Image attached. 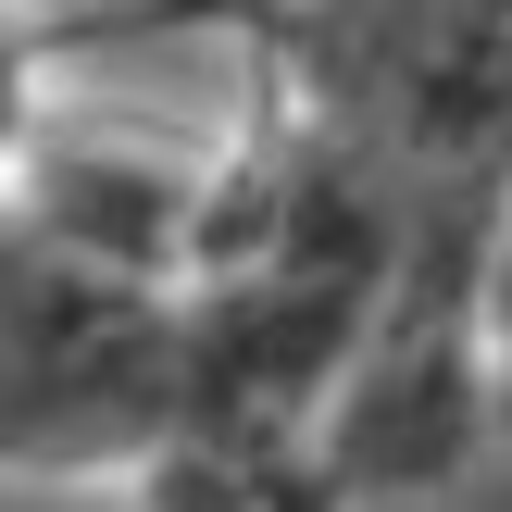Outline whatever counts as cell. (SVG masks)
I'll return each instance as SVG.
<instances>
[{
    "mask_svg": "<svg viewBox=\"0 0 512 512\" xmlns=\"http://www.w3.org/2000/svg\"><path fill=\"white\" fill-rule=\"evenodd\" d=\"M238 50L263 113H288L388 238V325L325 425V512L425 500L500 450L475 288L512 225V0H275Z\"/></svg>",
    "mask_w": 512,
    "mask_h": 512,
    "instance_id": "1",
    "label": "cell"
},
{
    "mask_svg": "<svg viewBox=\"0 0 512 512\" xmlns=\"http://www.w3.org/2000/svg\"><path fill=\"white\" fill-rule=\"evenodd\" d=\"M175 438V263L0 188V488H150Z\"/></svg>",
    "mask_w": 512,
    "mask_h": 512,
    "instance_id": "2",
    "label": "cell"
},
{
    "mask_svg": "<svg viewBox=\"0 0 512 512\" xmlns=\"http://www.w3.org/2000/svg\"><path fill=\"white\" fill-rule=\"evenodd\" d=\"M75 50V13H50V0H0V188H13V163L38 150L50 125V63Z\"/></svg>",
    "mask_w": 512,
    "mask_h": 512,
    "instance_id": "3",
    "label": "cell"
},
{
    "mask_svg": "<svg viewBox=\"0 0 512 512\" xmlns=\"http://www.w3.org/2000/svg\"><path fill=\"white\" fill-rule=\"evenodd\" d=\"M475 388H488V438H512V225L488 250V288H475Z\"/></svg>",
    "mask_w": 512,
    "mask_h": 512,
    "instance_id": "4",
    "label": "cell"
},
{
    "mask_svg": "<svg viewBox=\"0 0 512 512\" xmlns=\"http://www.w3.org/2000/svg\"><path fill=\"white\" fill-rule=\"evenodd\" d=\"M250 13H275V0H100V13H75V38H150V25H225L238 38Z\"/></svg>",
    "mask_w": 512,
    "mask_h": 512,
    "instance_id": "5",
    "label": "cell"
}]
</instances>
